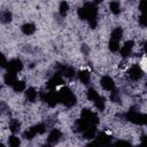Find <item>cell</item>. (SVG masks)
<instances>
[{"instance_id": "1", "label": "cell", "mask_w": 147, "mask_h": 147, "mask_svg": "<svg viewBox=\"0 0 147 147\" xmlns=\"http://www.w3.org/2000/svg\"><path fill=\"white\" fill-rule=\"evenodd\" d=\"M57 94H59V100H60V102H62V103H63L64 106H67V107H72V106L76 103V101H77L76 95L74 94V92H72L69 87H67V86L61 87V88L57 91Z\"/></svg>"}, {"instance_id": "2", "label": "cell", "mask_w": 147, "mask_h": 147, "mask_svg": "<svg viewBox=\"0 0 147 147\" xmlns=\"http://www.w3.org/2000/svg\"><path fill=\"white\" fill-rule=\"evenodd\" d=\"M126 119L129 122H132L134 124H140V125H144L146 124L147 122V117L145 114H141L139 111H136V110H130L129 113H126Z\"/></svg>"}, {"instance_id": "3", "label": "cell", "mask_w": 147, "mask_h": 147, "mask_svg": "<svg viewBox=\"0 0 147 147\" xmlns=\"http://www.w3.org/2000/svg\"><path fill=\"white\" fill-rule=\"evenodd\" d=\"M41 99L44 102H46L49 107H55L60 100H59V94H57V91L53 90V91H49L47 93H44L41 95Z\"/></svg>"}, {"instance_id": "4", "label": "cell", "mask_w": 147, "mask_h": 147, "mask_svg": "<svg viewBox=\"0 0 147 147\" xmlns=\"http://www.w3.org/2000/svg\"><path fill=\"white\" fill-rule=\"evenodd\" d=\"M144 74H145V71L142 70V68H141L139 64H132V65L129 68V70H127V76H129V78L132 79V80H134V82L141 79V77L144 76Z\"/></svg>"}, {"instance_id": "5", "label": "cell", "mask_w": 147, "mask_h": 147, "mask_svg": "<svg viewBox=\"0 0 147 147\" xmlns=\"http://www.w3.org/2000/svg\"><path fill=\"white\" fill-rule=\"evenodd\" d=\"M6 68H7L8 71L18 74V72L23 69V62H22L20 59H13V60H10L9 62H7Z\"/></svg>"}, {"instance_id": "6", "label": "cell", "mask_w": 147, "mask_h": 147, "mask_svg": "<svg viewBox=\"0 0 147 147\" xmlns=\"http://www.w3.org/2000/svg\"><path fill=\"white\" fill-rule=\"evenodd\" d=\"M82 118L86 119V121H87L90 124H92V125H96V124L99 123V117H98V115H96L94 111L90 110V109H83V111H82Z\"/></svg>"}, {"instance_id": "7", "label": "cell", "mask_w": 147, "mask_h": 147, "mask_svg": "<svg viewBox=\"0 0 147 147\" xmlns=\"http://www.w3.org/2000/svg\"><path fill=\"white\" fill-rule=\"evenodd\" d=\"M62 84H63V76H62L60 72H56V74H54V76L48 80L47 87H48L49 91H53V90H55L59 85H62Z\"/></svg>"}, {"instance_id": "8", "label": "cell", "mask_w": 147, "mask_h": 147, "mask_svg": "<svg viewBox=\"0 0 147 147\" xmlns=\"http://www.w3.org/2000/svg\"><path fill=\"white\" fill-rule=\"evenodd\" d=\"M133 47H134V42L132 40H127L124 42L123 46L119 47V54L122 57H127L132 54V51H133Z\"/></svg>"}, {"instance_id": "9", "label": "cell", "mask_w": 147, "mask_h": 147, "mask_svg": "<svg viewBox=\"0 0 147 147\" xmlns=\"http://www.w3.org/2000/svg\"><path fill=\"white\" fill-rule=\"evenodd\" d=\"M100 85H101V87L105 91H108V92L115 90V82H114V79L110 76H103V77H101Z\"/></svg>"}, {"instance_id": "10", "label": "cell", "mask_w": 147, "mask_h": 147, "mask_svg": "<svg viewBox=\"0 0 147 147\" xmlns=\"http://www.w3.org/2000/svg\"><path fill=\"white\" fill-rule=\"evenodd\" d=\"M61 137H62L61 131H60L59 129H53V130L49 132V134H48L47 142H48L49 145H55V144L59 142V140L61 139Z\"/></svg>"}, {"instance_id": "11", "label": "cell", "mask_w": 147, "mask_h": 147, "mask_svg": "<svg viewBox=\"0 0 147 147\" xmlns=\"http://www.w3.org/2000/svg\"><path fill=\"white\" fill-rule=\"evenodd\" d=\"M78 79L80 83H83L84 85H87L91 80V74L87 71V70H80L78 71Z\"/></svg>"}, {"instance_id": "12", "label": "cell", "mask_w": 147, "mask_h": 147, "mask_svg": "<svg viewBox=\"0 0 147 147\" xmlns=\"http://www.w3.org/2000/svg\"><path fill=\"white\" fill-rule=\"evenodd\" d=\"M16 80H17V76H16V74L7 70V72H6L5 76H3V82H5L7 85L13 86V84H14Z\"/></svg>"}, {"instance_id": "13", "label": "cell", "mask_w": 147, "mask_h": 147, "mask_svg": "<svg viewBox=\"0 0 147 147\" xmlns=\"http://www.w3.org/2000/svg\"><path fill=\"white\" fill-rule=\"evenodd\" d=\"M63 77H67V78H71L75 76V70L70 65H62L61 67V70L59 71Z\"/></svg>"}, {"instance_id": "14", "label": "cell", "mask_w": 147, "mask_h": 147, "mask_svg": "<svg viewBox=\"0 0 147 147\" xmlns=\"http://www.w3.org/2000/svg\"><path fill=\"white\" fill-rule=\"evenodd\" d=\"M94 139H95L94 144H98V145H107V144L110 142V137L107 136L106 133H100L98 136L95 134Z\"/></svg>"}, {"instance_id": "15", "label": "cell", "mask_w": 147, "mask_h": 147, "mask_svg": "<svg viewBox=\"0 0 147 147\" xmlns=\"http://www.w3.org/2000/svg\"><path fill=\"white\" fill-rule=\"evenodd\" d=\"M21 30L25 36H31L36 32V25L33 23H25L22 25Z\"/></svg>"}, {"instance_id": "16", "label": "cell", "mask_w": 147, "mask_h": 147, "mask_svg": "<svg viewBox=\"0 0 147 147\" xmlns=\"http://www.w3.org/2000/svg\"><path fill=\"white\" fill-rule=\"evenodd\" d=\"M25 98H26L28 101L34 102L37 100V98H38V93L33 87H29V88L25 90Z\"/></svg>"}, {"instance_id": "17", "label": "cell", "mask_w": 147, "mask_h": 147, "mask_svg": "<svg viewBox=\"0 0 147 147\" xmlns=\"http://www.w3.org/2000/svg\"><path fill=\"white\" fill-rule=\"evenodd\" d=\"M83 136L85 139H93L96 134V129H95V125H90L87 129H85L83 132Z\"/></svg>"}, {"instance_id": "18", "label": "cell", "mask_w": 147, "mask_h": 147, "mask_svg": "<svg viewBox=\"0 0 147 147\" xmlns=\"http://www.w3.org/2000/svg\"><path fill=\"white\" fill-rule=\"evenodd\" d=\"M13 90L15 91V92H17V93H21V92H23V91H25V88H26V85H25V82L24 80H16L14 84H13Z\"/></svg>"}, {"instance_id": "19", "label": "cell", "mask_w": 147, "mask_h": 147, "mask_svg": "<svg viewBox=\"0 0 147 147\" xmlns=\"http://www.w3.org/2000/svg\"><path fill=\"white\" fill-rule=\"evenodd\" d=\"M109 10H110L113 14H115V15L119 14V13H121V3H119L117 0L110 1V2H109Z\"/></svg>"}, {"instance_id": "20", "label": "cell", "mask_w": 147, "mask_h": 147, "mask_svg": "<svg viewBox=\"0 0 147 147\" xmlns=\"http://www.w3.org/2000/svg\"><path fill=\"white\" fill-rule=\"evenodd\" d=\"M122 37H123L122 28H115L110 33V39H114V40H117V41H119L122 39Z\"/></svg>"}, {"instance_id": "21", "label": "cell", "mask_w": 147, "mask_h": 147, "mask_svg": "<svg viewBox=\"0 0 147 147\" xmlns=\"http://www.w3.org/2000/svg\"><path fill=\"white\" fill-rule=\"evenodd\" d=\"M11 17H13V15L9 10H2L0 13V22L1 23H9L11 21Z\"/></svg>"}, {"instance_id": "22", "label": "cell", "mask_w": 147, "mask_h": 147, "mask_svg": "<svg viewBox=\"0 0 147 147\" xmlns=\"http://www.w3.org/2000/svg\"><path fill=\"white\" fill-rule=\"evenodd\" d=\"M93 102H94V106H95V108L98 110H101L102 111L106 108V99L103 96H101V95H99V98L95 101H93Z\"/></svg>"}, {"instance_id": "23", "label": "cell", "mask_w": 147, "mask_h": 147, "mask_svg": "<svg viewBox=\"0 0 147 147\" xmlns=\"http://www.w3.org/2000/svg\"><path fill=\"white\" fill-rule=\"evenodd\" d=\"M69 11V3L67 1H61L60 2V6H59V13L61 16H65Z\"/></svg>"}, {"instance_id": "24", "label": "cell", "mask_w": 147, "mask_h": 147, "mask_svg": "<svg viewBox=\"0 0 147 147\" xmlns=\"http://www.w3.org/2000/svg\"><path fill=\"white\" fill-rule=\"evenodd\" d=\"M21 129V123L18 119H11L10 123H9V130L13 132V133H16L18 132Z\"/></svg>"}, {"instance_id": "25", "label": "cell", "mask_w": 147, "mask_h": 147, "mask_svg": "<svg viewBox=\"0 0 147 147\" xmlns=\"http://www.w3.org/2000/svg\"><path fill=\"white\" fill-rule=\"evenodd\" d=\"M99 93L93 88V87H90L88 88V91L86 92V96H87V99L90 100V101H95L98 98H99Z\"/></svg>"}, {"instance_id": "26", "label": "cell", "mask_w": 147, "mask_h": 147, "mask_svg": "<svg viewBox=\"0 0 147 147\" xmlns=\"http://www.w3.org/2000/svg\"><path fill=\"white\" fill-rule=\"evenodd\" d=\"M20 144H21L20 138H18L17 136H15V133L8 138V145H9L10 147H18Z\"/></svg>"}, {"instance_id": "27", "label": "cell", "mask_w": 147, "mask_h": 147, "mask_svg": "<svg viewBox=\"0 0 147 147\" xmlns=\"http://www.w3.org/2000/svg\"><path fill=\"white\" fill-rule=\"evenodd\" d=\"M108 47H109V49L111 51V52H118V49H119V41H117V40H114V39H110L109 40V44H108Z\"/></svg>"}, {"instance_id": "28", "label": "cell", "mask_w": 147, "mask_h": 147, "mask_svg": "<svg viewBox=\"0 0 147 147\" xmlns=\"http://www.w3.org/2000/svg\"><path fill=\"white\" fill-rule=\"evenodd\" d=\"M32 129H33V131L36 132V134H42V133L46 131V126H45V124H42V123H38V124L33 125Z\"/></svg>"}, {"instance_id": "29", "label": "cell", "mask_w": 147, "mask_h": 147, "mask_svg": "<svg viewBox=\"0 0 147 147\" xmlns=\"http://www.w3.org/2000/svg\"><path fill=\"white\" fill-rule=\"evenodd\" d=\"M110 100H111L113 102H119L121 96H119V93H118L116 90L110 91Z\"/></svg>"}, {"instance_id": "30", "label": "cell", "mask_w": 147, "mask_h": 147, "mask_svg": "<svg viewBox=\"0 0 147 147\" xmlns=\"http://www.w3.org/2000/svg\"><path fill=\"white\" fill-rule=\"evenodd\" d=\"M23 136H24V138H25V139L31 140V139H32V138H34V136H37V134H36V132L33 131V129H32V127H30V129H28V130L24 132V134H23Z\"/></svg>"}, {"instance_id": "31", "label": "cell", "mask_w": 147, "mask_h": 147, "mask_svg": "<svg viewBox=\"0 0 147 147\" xmlns=\"http://www.w3.org/2000/svg\"><path fill=\"white\" fill-rule=\"evenodd\" d=\"M6 64H7V60H6L5 55H2L0 53V67H6Z\"/></svg>"}, {"instance_id": "32", "label": "cell", "mask_w": 147, "mask_h": 147, "mask_svg": "<svg viewBox=\"0 0 147 147\" xmlns=\"http://www.w3.org/2000/svg\"><path fill=\"white\" fill-rule=\"evenodd\" d=\"M139 23H140V25H141V26H145V25H146V23H145V18H144V15H141V16L139 17Z\"/></svg>"}, {"instance_id": "33", "label": "cell", "mask_w": 147, "mask_h": 147, "mask_svg": "<svg viewBox=\"0 0 147 147\" xmlns=\"http://www.w3.org/2000/svg\"><path fill=\"white\" fill-rule=\"evenodd\" d=\"M144 3H145V0H140V3H139V10L142 13L144 11Z\"/></svg>"}, {"instance_id": "34", "label": "cell", "mask_w": 147, "mask_h": 147, "mask_svg": "<svg viewBox=\"0 0 147 147\" xmlns=\"http://www.w3.org/2000/svg\"><path fill=\"white\" fill-rule=\"evenodd\" d=\"M93 2H94L95 5H98V3H100V2H102V0H94Z\"/></svg>"}]
</instances>
